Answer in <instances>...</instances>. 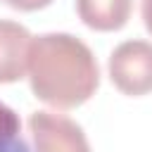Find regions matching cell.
Here are the masks:
<instances>
[{
	"instance_id": "obj_1",
	"label": "cell",
	"mask_w": 152,
	"mask_h": 152,
	"mask_svg": "<svg viewBox=\"0 0 152 152\" xmlns=\"http://www.w3.org/2000/svg\"><path fill=\"white\" fill-rule=\"evenodd\" d=\"M26 76L33 95L62 112L88 102L100 86V66L93 50L71 33L33 36Z\"/></svg>"
},
{
	"instance_id": "obj_2",
	"label": "cell",
	"mask_w": 152,
	"mask_h": 152,
	"mask_svg": "<svg viewBox=\"0 0 152 152\" xmlns=\"http://www.w3.org/2000/svg\"><path fill=\"white\" fill-rule=\"evenodd\" d=\"M109 78L124 95L140 97L152 93V43L124 40L109 55Z\"/></svg>"
},
{
	"instance_id": "obj_3",
	"label": "cell",
	"mask_w": 152,
	"mask_h": 152,
	"mask_svg": "<svg viewBox=\"0 0 152 152\" xmlns=\"http://www.w3.org/2000/svg\"><path fill=\"white\" fill-rule=\"evenodd\" d=\"M28 131L36 152H90L83 128L64 114L38 109L28 116Z\"/></svg>"
},
{
	"instance_id": "obj_4",
	"label": "cell",
	"mask_w": 152,
	"mask_h": 152,
	"mask_svg": "<svg viewBox=\"0 0 152 152\" xmlns=\"http://www.w3.org/2000/svg\"><path fill=\"white\" fill-rule=\"evenodd\" d=\"M31 33L12 19H0V83H17L28 69Z\"/></svg>"
},
{
	"instance_id": "obj_5",
	"label": "cell",
	"mask_w": 152,
	"mask_h": 152,
	"mask_svg": "<svg viewBox=\"0 0 152 152\" xmlns=\"http://www.w3.org/2000/svg\"><path fill=\"white\" fill-rule=\"evenodd\" d=\"M76 12L93 31H119L131 19L133 0H76Z\"/></svg>"
},
{
	"instance_id": "obj_6",
	"label": "cell",
	"mask_w": 152,
	"mask_h": 152,
	"mask_svg": "<svg viewBox=\"0 0 152 152\" xmlns=\"http://www.w3.org/2000/svg\"><path fill=\"white\" fill-rule=\"evenodd\" d=\"M0 152H31L21 135V121L12 107L0 102Z\"/></svg>"
},
{
	"instance_id": "obj_7",
	"label": "cell",
	"mask_w": 152,
	"mask_h": 152,
	"mask_svg": "<svg viewBox=\"0 0 152 152\" xmlns=\"http://www.w3.org/2000/svg\"><path fill=\"white\" fill-rule=\"evenodd\" d=\"M2 2L12 10H19V12H36V10L48 7L52 0H2Z\"/></svg>"
},
{
	"instance_id": "obj_8",
	"label": "cell",
	"mask_w": 152,
	"mask_h": 152,
	"mask_svg": "<svg viewBox=\"0 0 152 152\" xmlns=\"http://www.w3.org/2000/svg\"><path fill=\"white\" fill-rule=\"evenodd\" d=\"M140 12H142V24H145V28H147L150 36H152V0H142Z\"/></svg>"
}]
</instances>
